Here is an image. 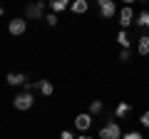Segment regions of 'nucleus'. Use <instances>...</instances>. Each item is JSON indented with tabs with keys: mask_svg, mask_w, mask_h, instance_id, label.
Here are the masks:
<instances>
[{
	"mask_svg": "<svg viewBox=\"0 0 149 139\" xmlns=\"http://www.w3.org/2000/svg\"><path fill=\"white\" fill-rule=\"evenodd\" d=\"M32 104H35V97H32V92H20V95L13 97V107L20 109V112L32 109Z\"/></svg>",
	"mask_w": 149,
	"mask_h": 139,
	"instance_id": "f03ea898",
	"label": "nucleus"
},
{
	"mask_svg": "<svg viewBox=\"0 0 149 139\" xmlns=\"http://www.w3.org/2000/svg\"><path fill=\"white\" fill-rule=\"evenodd\" d=\"M137 52L142 55V57H147V55H149V35H142V38H139V42H137Z\"/></svg>",
	"mask_w": 149,
	"mask_h": 139,
	"instance_id": "f8f14e48",
	"label": "nucleus"
},
{
	"mask_svg": "<svg viewBox=\"0 0 149 139\" xmlns=\"http://www.w3.org/2000/svg\"><path fill=\"white\" fill-rule=\"evenodd\" d=\"M102 112H104V102H102V99H92L90 102V114L97 117V114H102Z\"/></svg>",
	"mask_w": 149,
	"mask_h": 139,
	"instance_id": "ddd939ff",
	"label": "nucleus"
},
{
	"mask_svg": "<svg viewBox=\"0 0 149 139\" xmlns=\"http://www.w3.org/2000/svg\"><path fill=\"white\" fill-rule=\"evenodd\" d=\"M57 20H60V17L55 15V13H47V15H45V22H47L50 27H55V25H57Z\"/></svg>",
	"mask_w": 149,
	"mask_h": 139,
	"instance_id": "a211bd4d",
	"label": "nucleus"
},
{
	"mask_svg": "<svg viewBox=\"0 0 149 139\" xmlns=\"http://www.w3.org/2000/svg\"><path fill=\"white\" fill-rule=\"evenodd\" d=\"M122 139H144V134H142V132H137V129H132V132H124V134H122Z\"/></svg>",
	"mask_w": 149,
	"mask_h": 139,
	"instance_id": "f3484780",
	"label": "nucleus"
},
{
	"mask_svg": "<svg viewBox=\"0 0 149 139\" xmlns=\"http://www.w3.org/2000/svg\"><path fill=\"white\" fill-rule=\"evenodd\" d=\"M119 60H122V62H129V60H132V52H129V50H119Z\"/></svg>",
	"mask_w": 149,
	"mask_h": 139,
	"instance_id": "6ab92c4d",
	"label": "nucleus"
},
{
	"mask_svg": "<svg viewBox=\"0 0 149 139\" xmlns=\"http://www.w3.org/2000/svg\"><path fill=\"white\" fill-rule=\"evenodd\" d=\"M92 127V114L85 112V114H77L74 117V129H80V134H87V129Z\"/></svg>",
	"mask_w": 149,
	"mask_h": 139,
	"instance_id": "423d86ee",
	"label": "nucleus"
},
{
	"mask_svg": "<svg viewBox=\"0 0 149 139\" xmlns=\"http://www.w3.org/2000/svg\"><path fill=\"white\" fill-rule=\"evenodd\" d=\"M37 90L42 92L45 97H50V95H52V92H55V85H52V82H50V80H37Z\"/></svg>",
	"mask_w": 149,
	"mask_h": 139,
	"instance_id": "9d476101",
	"label": "nucleus"
},
{
	"mask_svg": "<svg viewBox=\"0 0 149 139\" xmlns=\"http://www.w3.org/2000/svg\"><path fill=\"white\" fill-rule=\"evenodd\" d=\"M134 22H137L139 27H147V30H149V10H142V13L137 15V20H134Z\"/></svg>",
	"mask_w": 149,
	"mask_h": 139,
	"instance_id": "dca6fc26",
	"label": "nucleus"
},
{
	"mask_svg": "<svg viewBox=\"0 0 149 139\" xmlns=\"http://www.w3.org/2000/svg\"><path fill=\"white\" fill-rule=\"evenodd\" d=\"M5 80H8V85H13V87H25L27 85V75H22V72H8Z\"/></svg>",
	"mask_w": 149,
	"mask_h": 139,
	"instance_id": "6e6552de",
	"label": "nucleus"
},
{
	"mask_svg": "<svg viewBox=\"0 0 149 139\" xmlns=\"http://www.w3.org/2000/svg\"><path fill=\"white\" fill-rule=\"evenodd\" d=\"M70 10H72V13H77V15H82V13H87V10H90V3H87V0H74L72 5H70Z\"/></svg>",
	"mask_w": 149,
	"mask_h": 139,
	"instance_id": "9b49d317",
	"label": "nucleus"
},
{
	"mask_svg": "<svg viewBox=\"0 0 149 139\" xmlns=\"http://www.w3.org/2000/svg\"><path fill=\"white\" fill-rule=\"evenodd\" d=\"M25 20H45V0L30 3L25 8Z\"/></svg>",
	"mask_w": 149,
	"mask_h": 139,
	"instance_id": "7ed1b4c3",
	"label": "nucleus"
},
{
	"mask_svg": "<svg viewBox=\"0 0 149 139\" xmlns=\"http://www.w3.org/2000/svg\"><path fill=\"white\" fill-rule=\"evenodd\" d=\"M132 22H134V10H132V5L127 3V5L119 10V25H122V30H127Z\"/></svg>",
	"mask_w": 149,
	"mask_h": 139,
	"instance_id": "0eeeda50",
	"label": "nucleus"
},
{
	"mask_svg": "<svg viewBox=\"0 0 149 139\" xmlns=\"http://www.w3.org/2000/svg\"><path fill=\"white\" fill-rule=\"evenodd\" d=\"M132 114V104L129 102H119L117 107H114V119H124Z\"/></svg>",
	"mask_w": 149,
	"mask_h": 139,
	"instance_id": "1a4fd4ad",
	"label": "nucleus"
},
{
	"mask_svg": "<svg viewBox=\"0 0 149 139\" xmlns=\"http://www.w3.org/2000/svg\"><path fill=\"white\" fill-rule=\"evenodd\" d=\"M70 5H72V3H67V0H52V3H50L52 13H65V10H67Z\"/></svg>",
	"mask_w": 149,
	"mask_h": 139,
	"instance_id": "2eb2a0df",
	"label": "nucleus"
},
{
	"mask_svg": "<svg viewBox=\"0 0 149 139\" xmlns=\"http://www.w3.org/2000/svg\"><path fill=\"white\" fill-rule=\"evenodd\" d=\"M3 13H5V10H3V8H0V17H3Z\"/></svg>",
	"mask_w": 149,
	"mask_h": 139,
	"instance_id": "5701e85b",
	"label": "nucleus"
},
{
	"mask_svg": "<svg viewBox=\"0 0 149 139\" xmlns=\"http://www.w3.org/2000/svg\"><path fill=\"white\" fill-rule=\"evenodd\" d=\"M60 139H74V137H72V132H67V129H62V132H60Z\"/></svg>",
	"mask_w": 149,
	"mask_h": 139,
	"instance_id": "412c9836",
	"label": "nucleus"
},
{
	"mask_svg": "<svg viewBox=\"0 0 149 139\" xmlns=\"http://www.w3.org/2000/svg\"><path fill=\"white\" fill-rule=\"evenodd\" d=\"M100 139H122V129H119V122L114 117L107 119L100 129Z\"/></svg>",
	"mask_w": 149,
	"mask_h": 139,
	"instance_id": "f257e3e1",
	"label": "nucleus"
},
{
	"mask_svg": "<svg viewBox=\"0 0 149 139\" xmlns=\"http://www.w3.org/2000/svg\"><path fill=\"white\" fill-rule=\"evenodd\" d=\"M97 5H100V15L104 17V20H109V17L117 15V5H114V0H100Z\"/></svg>",
	"mask_w": 149,
	"mask_h": 139,
	"instance_id": "39448f33",
	"label": "nucleus"
},
{
	"mask_svg": "<svg viewBox=\"0 0 149 139\" xmlns=\"http://www.w3.org/2000/svg\"><path fill=\"white\" fill-rule=\"evenodd\" d=\"M25 30H27V20H25V17H13V20L8 22V32H10L13 38L25 35Z\"/></svg>",
	"mask_w": 149,
	"mask_h": 139,
	"instance_id": "20e7f679",
	"label": "nucleus"
},
{
	"mask_svg": "<svg viewBox=\"0 0 149 139\" xmlns=\"http://www.w3.org/2000/svg\"><path fill=\"white\" fill-rule=\"evenodd\" d=\"M139 124H142V127H149V112H142V114H139Z\"/></svg>",
	"mask_w": 149,
	"mask_h": 139,
	"instance_id": "aec40b11",
	"label": "nucleus"
},
{
	"mask_svg": "<svg viewBox=\"0 0 149 139\" xmlns=\"http://www.w3.org/2000/svg\"><path fill=\"white\" fill-rule=\"evenodd\" d=\"M117 42L122 45V50H129L132 40H129V32H127V30H119V32H117Z\"/></svg>",
	"mask_w": 149,
	"mask_h": 139,
	"instance_id": "4468645a",
	"label": "nucleus"
},
{
	"mask_svg": "<svg viewBox=\"0 0 149 139\" xmlns=\"http://www.w3.org/2000/svg\"><path fill=\"white\" fill-rule=\"evenodd\" d=\"M77 139H95V137H92V134H80Z\"/></svg>",
	"mask_w": 149,
	"mask_h": 139,
	"instance_id": "4be33fe9",
	"label": "nucleus"
}]
</instances>
